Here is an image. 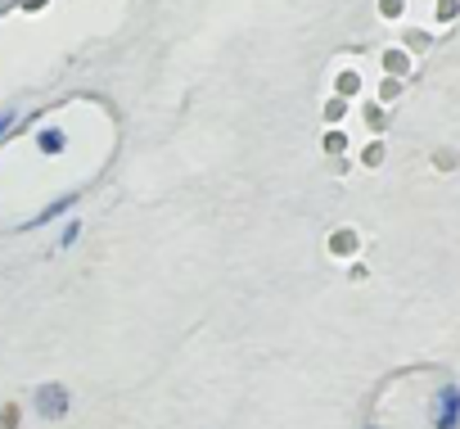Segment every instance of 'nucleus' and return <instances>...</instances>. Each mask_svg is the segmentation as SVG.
<instances>
[{
	"label": "nucleus",
	"mask_w": 460,
	"mask_h": 429,
	"mask_svg": "<svg viewBox=\"0 0 460 429\" xmlns=\"http://www.w3.org/2000/svg\"><path fill=\"white\" fill-rule=\"evenodd\" d=\"M456 425H460V389L442 384L433 398V429H456Z\"/></svg>",
	"instance_id": "nucleus-1"
},
{
	"label": "nucleus",
	"mask_w": 460,
	"mask_h": 429,
	"mask_svg": "<svg viewBox=\"0 0 460 429\" xmlns=\"http://www.w3.org/2000/svg\"><path fill=\"white\" fill-rule=\"evenodd\" d=\"M37 398H41V411L46 416H59L64 411V389H41Z\"/></svg>",
	"instance_id": "nucleus-2"
},
{
	"label": "nucleus",
	"mask_w": 460,
	"mask_h": 429,
	"mask_svg": "<svg viewBox=\"0 0 460 429\" xmlns=\"http://www.w3.org/2000/svg\"><path fill=\"white\" fill-rule=\"evenodd\" d=\"M59 145H64L59 131H46V136H41V149H46V154H59Z\"/></svg>",
	"instance_id": "nucleus-3"
},
{
	"label": "nucleus",
	"mask_w": 460,
	"mask_h": 429,
	"mask_svg": "<svg viewBox=\"0 0 460 429\" xmlns=\"http://www.w3.org/2000/svg\"><path fill=\"white\" fill-rule=\"evenodd\" d=\"M10 122H14V113H0V136L10 131Z\"/></svg>",
	"instance_id": "nucleus-4"
}]
</instances>
